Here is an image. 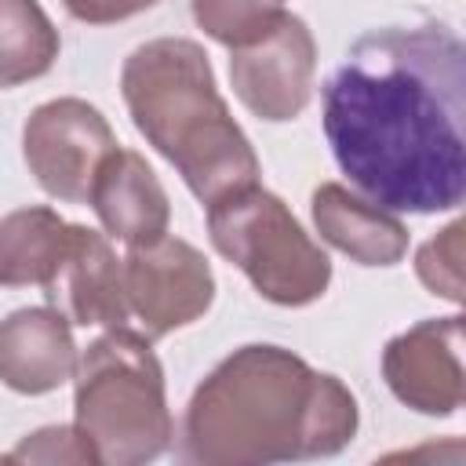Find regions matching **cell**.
Masks as SVG:
<instances>
[{
	"label": "cell",
	"instance_id": "6da1fadb",
	"mask_svg": "<svg viewBox=\"0 0 466 466\" xmlns=\"http://www.w3.org/2000/svg\"><path fill=\"white\" fill-rule=\"evenodd\" d=\"M339 171L390 211L437 215L466 197V47L444 22L353 40L320 91Z\"/></svg>",
	"mask_w": 466,
	"mask_h": 466
},
{
	"label": "cell",
	"instance_id": "7a4b0ae2",
	"mask_svg": "<svg viewBox=\"0 0 466 466\" xmlns=\"http://www.w3.org/2000/svg\"><path fill=\"white\" fill-rule=\"evenodd\" d=\"M357 397L339 375L317 371L284 346L251 342L200 379L175 451L193 466L328 459L357 437Z\"/></svg>",
	"mask_w": 466,
	"mask_h": 466
},
{
	"label": "cell",
	"instance_id": "3957f363",
	"mask_svg": "<svg viewBox=\"0 0 466 466\" xmlns=\"http://www.w3.org/2000/svg\"><path fill=\"white\" fill-rule=\"evenodd\" d=\"M120 95L138 135L208 208L258 182L251 138L218 95L208 51L186 36L138 44L120 69Z\"/></svg>",
	"mask_w": 466,
	"mask_h": 466
},
{
	"label": "cell",
	"instance_id": "277c9868",
	"mask_svg": "<svg viewBox=\"0 0 466 466\" xmlns=\"http://www.w3.org/2000/svg\"><path fill=\"white\" fill-rule=\"evenodd\" d=\"M73 415L98 466H142L171 448L164 364L146 335L124 324L87 342L73 371Z\"/></svg>",
	"mask_w": 466,
	"mask_h": 466
},
{
	"label": "cell",
	"instance_id": "5b68a950",
	"mask_svg": "<svg viewBox=\"0 0 466 466\" xmlns=\"http://www.w3.org/2000/svg\"><path fill=\"white\" fill-rule=\"evenodd\" d=\"M208 237L273 306H309L331 284L328 251L302 229L291 208L258 182L208 204Z\"/></svg>",
	"mask_w": 466,
	"mask_h": 466
},
{
	"label": "cell",
	"instance_id": "8992f818",
	"mask_svg": "<svg viewBox=\"0 0 466 466\" xmlns=\"http://www.w3.org/2000/svg\"><path fill=\"white\" fill-rule=\"evenodd\" d=\"M102 109L84 98H51L22 124V160L36 186L62 204H87L102 160L116 149Z\"/></svg>",
	"mask_w": 466,
	"mask_h": 466
},
{
	"label": "cell",
	"instance_id": "52a82bcc",
	"mask_svg": "<svg viewBox=\"0 0 466 466\" xmlns=\"http://www.w3.org/2000/svg\"><path fill=\"white\" fill-rule=\"evenodd\" d=\"M127 313L146 339H164L200 320L215 302V273L200 248L182 237H157L120 258Z\"/></svg>",
	"mask_w": 466,
	"mask_h": 466
},
{
	"label": "cell",
	"instance_id": "ba28073f",
	"mask_svg": "<svg viewBox=\"0 0 466 466\" xmlns=\"http://www.w3.org/2000/svg\"><path fill=\"white\" fill-rule=\"evenodd\" d=\"M317 40L309 25L284 11L280 22L255 44L229 51V84L240 106L269 124L295 120L313 98Z\"/></svg>",
	"mask_w": 466,
	"mask_h": 466
},
{
	"label": "cell",
	"instance_id": "9c48e42d",
	"mask_svg": "<svg viewBox=\"0 0 466 466\" xmlns=\"http://www.w3.org/2000/svg\"><path fill=\"white\" fill-rule=\"evenodd\" d=\"M382 379L404 408L437 419L455 415L466 400L462 317H426L393 335L382 350Z\"/></svg>",
	"mask_w": 466,
	"mask_h": 466
},
{
	"label": "cell",
	"instance_id": "30bf717a",
	"mask_svg": "<svg viewBox=\"0 0 466 466\" xmlns=\"http://www.w3.org/2000/svg\"><path fill=\"white\" fill-rule=\"evenodd\" d=\"M47 306H55L69 324L80 328H124L127 324V299L120 280V258L106 233L76 226L69 233V248L44 284Z\"/></svg>",
	"mask_w": 466,
	"mask_h": 466
},
{
	"label": "cell",
	"instance_id": "8fae6325",
	"mask_svg": "<svg viewBox=\"0 0 466 466\" xmlns=\"http://www.w3.org/2000/svg\"><path fill=\"white\" fill-rule=\"evenodd\" d=\"M73 324L55 306H22L0 320V382L22 397H44L76 371Z\"/></svg>",
	"mask_w": 466,
	"mask_h": 466
},
{
	"label": "cell",
	"instance_id": "7c38bea8",
	"mask_svg": "<svg viewBox=\"0 0 466 466\" xmlns=\"http://www.w3.org/2000/svg\"><path fill=\"white\" fill-rule=\"evenodd\" d=\"M87 204L95 208L106 237H113L127 248L164 237L167 222H171V200H167V189L160 186L157 171L146 164L142 153L120 149V146L102 160V167L91 182Z\"/></svg>",
	"mask_w": 466,
	"mask_h": 466
},
{
	"label": "cell",
	"instance_id": "4fadbf2b",
	"mask_svg": "<svg viewBox=\"0 0 466 466\" xmlns=\"http://www.w3.org/2000/svg\"><path fill=\"white\" fill-rule=\"evenodd\" d=\"M309 215L320 240L357 266H397L408 255V229L397 211L342 182H320L309 197Z\"/></svg>",
	"mask_w": 466,
	"mask_h": 466
},
{
	"label": "cell",
	"instance_id": "5bb4252c",
	"mask_svg": "<svg viewBox=\"0 0 466 466\" xmlns=\"http://www.w3.org/2000/svg\"><path fill=\"white\" fill-rule=\"evenodd\" d=\"M73 222L47 204L15 208L0 218V288L47 284L69 248Z\"/></svg>",
	"mask_w": 466,
	"mask_h": 466
},
{
	"label": "cell",
	"instance_id": "9a60e30c",
	"mask_svg": "<svg viewBox=\"0 0 466 466\" xmlns=\"http://www.w3.org/2000/svg\"><path fill=\"white\" fill-rule=\"evenodd\" d=\"M62 36L40 0H0V87L51 73Z\"/></svg>",
	"mask_w": 466,
	"mask_h": 466
},
{
	"label": "cell",
	"instance_id": "2e32d148",
	"mask_svg": "<svg viewBox=\"0 0 466 466\" xmlns=\"http://www.w3.org/2000/svg\"><path fill=\"white\" fill-rule=\"evenodd\" d=\"M189 7L193 22L229 51L255 44L284 15V0H189Z\"/></svg>",
	"mask_w": 466,
	"mask_h": 466
},
{
	"label": "cell",
	"instance_id": "e0dca14e",
	"mask_svg": "<svg viewBox=\"0 0 466 466\" xmlns=\"http://www.w3.org/2000/svg\"><path fill=\"white\" fill-rule=\"evenodd\" d=\"M462 233L466 222L455 218L415 251V277L422 288L455 306H462Z\"/></svg>",
	"mask_w": 466,
	"mask_h": 466
},
{
	"label": "cell",
	"instance_id": "ac0fdd59",
	"mask_svg": "<svg viewBox=\"0 0 466 466\" xmlns=\"http://www.w3.org/2000/svg\"><path fill=\"white\" fill-rule=\"evenodd\" d=\"M7 459L11 462H95L76 426H44L29 433Z\"/></svg>",
	"mask_w": 466,
	"mask_h": 466
},
{
	"label": "cell",
	"instance_id": "d6986e66",
	"mask_svg": "<svg viewBox=\"0 0 466 466\" xmlns=\"http://www.w3.org/2000/svg\"><path fill=\"white\" fill-rule=\"evenodd\" d=\"M160 0H62V7L87 25H113L124 18H135L142 11H149Z\"/></svg>",
	"mask_w": 466,
	"mask_h": 466
}]
</instances>
